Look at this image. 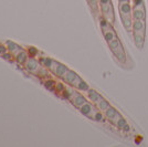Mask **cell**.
Segmentation results:
<instances>
[{"label": "cell", "mask_w": 148, "mask_h": 147, "mask_svg": "<svg viewBox=\"0 0 148 147\" xmlns=\"http://www.w3.org/2000/svg\"><path fill=\"white\" fill-rule=\"evenodd\" d=\"M40 63L44 67L49 69L52 73L56 75L58 78H60V79H63L64 75L69 71V67L66 65H64V64H62V63L56 61V60H53L51 58H42L40 60Z\"/></svg>", "instance_id": "cell-1"}, {"label": "cell", "mask_w": 148, "mask_h": 147, "mask_svg": "<svg viewBox=\"0 0 148 147\" xmlns=\"http://www.w3.org/2000/svg\"><path fill=\"white\" fill-rule=\"evenodd\" d=\"M63 81L66 82L68 84H70L71 86H73L74 89L79 90V91H83V92H87L90 90V86L85 81H83V79L81 78L79 74H76L74 71L70 70L66 72V74L64 75Z\"/></svg>", "instance_id": "cell-2"}, {"label": "cell", "mask_w": 148, "mask_h": 147, "mask_svg": "<svg viewBox=\"0 0 148 147\" xmlns=\"http://www.w3.org/2000/svg\"><path fill=\"white\" fill-rule=\"evenodd\" d=\"M79 110H80V112L84 115V116L88 117V118H91V120H93V121H94V118H95V115L99 112V109L95 107V106H94L92 103H90V102L84 103Z\"/></svg>", "instance_id": "cell-3"}, {"label": "cell", "mask_w": 148, "mask_h": 147, "mask_svg": "<svg viewBox=\"0 0 148 147\" xmlns=\"http://www.w3.org/2000/svg\"><path fill=\"white\" fill-rule=\"evenodd\" d=\"M25 65L31 73L36 74V75H39V73H42L43 75L47 74V72H45L43 69L41 67V65L39 64V62H37L34 59H32V58H28V60L25 61Z\"/></svg>", "instance_id": "cell-4"}, {"label": "cell", "mask_w": 148, "mask_h": 147, "mask_svg": "<svg viewBox=\"0 0 148 147\" xmlns=\"http://www.w3.org/2000/svg\"><path fill=\"white\" fill-rule=\"evenodd\" d=\"M118 11L121 17H130L133 12V7L130 2H122L118 5Z\"/></svg>", "instance_id": "cell-5"}, {"label": "cell", "mask_w": 148, "mask_h": 147, "mask_svg": "<svg viewBox=\"0 0 148 147\" xmlns=\"http://www.w3.org/2000/svg\"><path fill=\"white\" fill-rule=\"evenodd\" d=\"M133 32H140V33L146 34V23H145V20H134L133 19Z\"/></svg>", "instance_id": "cell-6"}, {"label": "cell", "mask_w": 148, "mask_h": 147, "mask_svg": "<svg viewBox=\"0 0 148 147\" xmlns=\"http://www.w3.org/2000/svg\"><path fill=\"white\" fill-rule=\"evenodd\" d=\"M102 32H103V37H104L105 41H106L107 43L110 42V41H112V40H114L115 38H118L117 34H116V32H115V30L113 29V25H110L108 28L103 29Z\"/></svg>", "instance_id": "cell-7"}, {"label": "cell", "mask_w": 148, "mask_h": 147, "mask_svg": "<svg viewBox=\"0 0 148 147\" xmlns=\"http://www.w3.org/2000/svg\"><path fill=\"white\" fill-rule=\"evenodd\" d=\"M145 36L144 33L140 32H133V37H134V42L137 49L142 50L144 48V44H145Z\"/></svg>", "instance_id": "cell-8"}, {"label": "cell", "mask_w": 148, "mask_h": 147, "mask_svg": "<svg viewBox=\"0 0 148 147\" xmlns=\"http://www.w3.org/2000/svg\"><path fill=\"white\" fill-rule=\"evenodd\" d=\"M87 96H88V98H90V101L92 102L94 105H97L103 100V96L99 94V93H97L95 90H93V89H90L88 91H87Z\"/></svg>", "instance_id": "cell-9"}, {"label": "cell", "mask_w": 148, "mask_h": 147, "mask_svg": "<svg viewBox=\"0 0 148 147\" xmlns=\"http://www.w3.org/2000/svg\"><path fill=\"white\" fill-rule=\"evenodd\" d=\"M132 18L134 20H146V10L145 9H133Z\"/></svg>", "instance_id": "cell-10"}, {"label": "cell", "mask_w": 148, "mask_h": 147, "mask_svg": "<svg viewBox=\"0 0 148 147\" xmlns=\"http://www.w3.org/2000/svg\"><path fill=\"white\" fill-rule=\"evenodd\" d=\"M113 54L116 56V59H117L121 63H125V62H126V54H125V50H124L123 45H121L117 50H115V51L113 52Z\"/></svg>", "instance_id": "cell-11"}, {"label": "cell", "mask_w": 148, "mask_h": 147, "mask_svg": "<svg viewBox=\"0 0 148 147\" xmlns=\"http://www.w3.org/2000/svg\"><path fill=\"white\" fill-rule=\"evenodd\" d=\"M125 30L127 32H133V18L130 17H121Z\"/></svg>", "instance_id": "cell-12"}, {"label": "cell", "mask_w": 148, "mask_h": 147, "mask_svg": "<svg viewBox=\"0 0 148 147\" xmlns=\"http://www.w3.org/2000/svg\"><path fill=\"white\" fill-rule=\"evenodd\" d=\"M118 111L115 109V107H113V106H110L107 110L105 111L104 112V115H105V117L111 122L112 120H113V117L116 115V113H117Z\"/></svg>", "instance_id": "cell-13"}, {"label": "cell", "mask_w": 148, "mask_h": 147, "mask_svg": "<svg viewBox=\"0 0 148 147\" xmlns=\"http://www.w3.org/2000/svg\"><path fill=\"white\" fill-rule=\"evenodd\" d=\"M108 44V48L111 49L112 52H114L115 50H117L121 45H122V43H121V41H119V39L118 38H115L114 40H112V41H110V42L107 43Z\"/></svg>", "instance_id": "cell-14"}, {"label": "cell", "mask_w": 148, "mask_h": 147, "mask_svg": "<svg viewBox=\"0 0 148 147\" xmlns=\"http://www.w3.org/2000/svg\"><path fill=\"white\" fill-rule=\"evenodd\" d=\"M95 106H96V107H97L101 112H103V113H104L105 111H106L108 107H110V106H111V104H110V102H108V101H106V100L103 98V100H102V101H101L97 105H95Z\"/></svg>", "instance_id": "cell-15"}, {"label": "cell", "mask_w": 148, "mask_h": 147, "mask_svg": "<svg viewBox=\"0 0 148 147\" xmlns=\"http://www.w3.org/2000/svg\"><path fill=\"white\" fill-rule=\"evenodd\" d=\"M7 44H8V47H9V50H10V51L12 52L14 56H16V55L18 54L19 52H20V51L22 50L21 48H20V47H18V45H17L16 43L11 42V41H8V42H7Z\"/></svg>", "instance_id": "cell-16"}, {"label": "cell", "mask_w": 148, "mask_h": 147, "mask_svg": "<svg viewBox=\"0 0 148 147\" xmlns=\"http://www.w3.org/2000/svg\"><path fill=\"white\" fill-rule=\"evenodd\" d=\"M16 58H17L19 63H22V64H25V61L28 60V55H27V53H25L23 50H21L18 54L16 55Z\"/></svg>", "instance_id": "cell-17"}, {"label": "cell", "mask_w": 148, "mask_h": 147, "mask_svg": "<svg viewBox=\"0 0 148 147\" xmlns=\"http://www.w3.org/2000/svg\"><path fill=\"white\" fill-rule=\"evenodd\" d=\"M126 124H127V121H126V118H124V117L122 116V117H121V118H119V120L117 121V123L115 124V126H116L117 128L122 129V128L124 127V126L126 125Z\"/></svg>", "instance_id": "cell-18"}, {"label": "cell", "mask_w": 148, "mask_h": 147, "mask_svg": "<svg viewBox=\"0 0 148 147\" xmlns=\"http://www.w3.org/2000/svg\"><path fill=\"white\" fill-rule=\"evenodd\" d=\"M88 3L92 8V10L96 11L97 10V3H99V0H88Z\"/></svg>", "instance_id": "cell-19"}, {"label": "cell", "mask_w": 148, "mask_h": 147, "mask_svg": "<svg viewBox=\"0 0 148 147\" xmlns=\"http://www.w3.org/2000/svg\"><path fill=\"white\" fill-rule=\"evenodd\" d=\"M121 117H122V115H121V113H119V112H117V113H116V115H115V116L113 117V120L111 121V123L113 124V125H115V124L117 123V121L119 120V118H121Z\"/></svg>", "instance_id": "cell-20"}, {"label": "cell", "mask_w": 148, "mask_h": 147, "mask_svg": "<svg viewBox=\"0 0 148 147\" xmlns=\"http://www.w3.org/2000/svg\"><path fill=\"white\" fill-rule=\"evenodd\" d=\"M122 131H123L124 133H130V126L128 125V124H126L123 128H122Z\"/></svg>", "instance_id": "cell-21"}, {"label": "cell", "mask_w": 148, "mask_h": 147, "mask_svg": "<svg viewBox=\"0 0 148 147\" xmlns=\"http://www.w3.org/2000/svg\"><path fill=\"white\" fill-rule=\"evenodd\" d=\"M130 0H118V3H122V2H130Z\"/></svg>", "instance_id": "cell-22"}]
</instances>
